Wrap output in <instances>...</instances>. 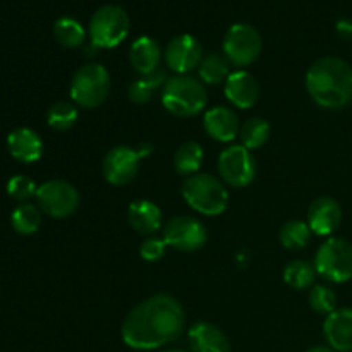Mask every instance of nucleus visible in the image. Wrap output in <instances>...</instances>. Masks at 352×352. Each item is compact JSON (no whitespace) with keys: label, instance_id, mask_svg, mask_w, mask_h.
I'll use <instances>...</instances> for the list:
<instances>
[{"label":"nucleus","instance_id":"20e7f679","mask_svg":"<svg viewBox=\"0 0 352 352\" xmlns=\"http://www.w3.org/2000/svg\"><path fill=\"white\" fill-rule=\"evenodd\" d=\"M205 85L188 74H177L167 79L162 88V103L177 117H192L206 107Z\"/></svg>","mask_w":352,"mask_h":352},{"label":"nucleus","instance_id":"9b49d317","mask_svg":"<svg viewBox=\"0 0 352 352\" xmlns=\"http://www.w3.org/2000/svg\"><path fill=\"white\" fill-rule=\"evenodd\" d=\"M164 239L167 246L177 251L191 253L205 246L208 234L205 223L195 217L179 215L168 220L164 227Z\"/></svg>","mask_w":352,"mask_h":352},{"label":"nucleus","instance_id":"2f4dec72","mask_svg":"<svg viewBox=\"0 0 352 352\" xmlns=\"http://www.w3.org/2000/svg\"><path fill=\"white\" fill-rule=\"evenodd\" d=\"M36 191L38 186L28 175H14L7 182V195L16 199V201L26 203L28 199L36 196Z\"/></svg>","mask_w":352,"mask_h":352},{"label":"nucleus","instance_id":"f8f14e48","mask_svg":"<svg viewBox=\"0 0 352 352\" xmlns=\"http://www.w3.org/2000/svg\"><path fill=\"white\" fill-rule=\"evenodd\" d=\"M165 64L177 74H188L198 69L203 58V48L191 34H177L165 47Z\"/></svg>","mask_w":352,"mask_h":352},{"label":"nucleus","instance_id":"f704fd0d","mask_svg":"<svg viewBox=\"0 0 352 352\" xmlns=\"http://www.w3.org/2000/svg\"><path fill=\"white\" fill-rule=\"evenodd\" d=\"M136 151H138V155H140V157L143 158V157H148V155H150L151 151H153V148H151V144L143 143V144H140V146L136 148Z\"/></svg>","mask_w":352,"mask_h":352},{"label":"nucleus","instance_id":"e433bc0d","mask_svg":"<svg viewBox=\"0 0 352 352\" xmlns=\"http://www.w3.org/2000/svg\"><path fill=\"white\" fill-rule=\"evenodd\" d=\"M162 352H184V351H179V349H168V351H162Z\"/></svg>","mask_w":352,"mask_h":352},{"label":"nucleus","instance_id":"c756f323","mask_svg":"<svg viewBox=\"0 0 352 352\" xmlns=\"http://www.w3.org/2000/svg\"><path fill=\"white\" fill-rule=\"evenodd\" d=\"M78 105L71 102H55L47 112V122L55 131H67L78 122Z\"/></svg>","mask_w":352,"mask_h":352},{"label":"nucleus","instance_id":"f257e3e1","mask_svg":"<svg viewBox=\"0 0 352 352\" xmlns=\"http://www.w3.org/2000/svg\"><path fill=\"white\" fill-rule=\"evenodd\" d=\"M186 329V313L170 294H155L134 306L122 322L124 344L136 351H153L174 342Z\"/></svg>","mask_w":352,"mask_h":352},{"label":"nucleus","instance_id":"a211bd4d","mask_svg":"<svg viewBox=\"0 0 352 352\" xmlns=\"http://www.w3.org/2000/svg\"><path fill=\"white\" fill-rule=\"evenodd\" d=\"M191 352H230L226 333L210 322H196L188 332Z\"/></svg>","mask_w":352,"mask_h":352},{"label":"nucleus","instance_id":"423d86ee","mask_svg":"<svg viewBox=\"0 0 352 352\" xmlns=\"http://www.w3.org/2000/svg\"><path fill=\"white\" fill-rule=\"evenodd\" d=\"M131 21L126 10L119 6H102L89 19L88 34L93 47L116 48L129 34Z\"/></svg>","mask_w":352,"mask_h":352},{"label":"nucleus","instance_id":"2eb2a0df","mask_svg":"<svg viewBox=\"0 0 352 352\" xmlns=\"http://www.w3.org/2000/svg\"><path fill=\"white\" fill-rule=\"evenodd\" d=\"M323 336L333 351L352 352V308L330 313L323 323Z\"/></svg>","mask_w":352,"mask_h":352},{"label":"nucleus","instance_id":"39448f33","mask_svg":"<svg viewBox=\"0 0 352 352\" xmlns=\"http://www.w3.org/2000/svg\"><path fill=\"white\" fill-rule=\"evenodd\" d=\"M71 98L81 109H96L110 93V74L102 64L89 62L81 65L71 79Z\"/></svg>","mask_w":352,"mask_h":352},{"label":"nucleus","instance_id":"393cba45","mask_svg":"<svg viewBox=\"0 0 352 352\" xmlns=\"http://www.w3.org/2000/svg\"><path fill=\"white\" fill-rule=\"evenodd\" d=\"M54 36L62 47L65 48H78L85 43L86 30L82 24L74 17H58L54 23Z\"/></svg>","mask_w":352,"mask_h":352},{"label":"nucleus","instance_id":"b1692460","mask_svg":"<svg viewBox=\"0 0 352 352\" xmlns=\"http://www.w3.org/2000/svg\"><path fill=\"white\" fill-rule=\"evenodd\" d=\"M198 74L205 85H219L230 76V62L226 55L208 54L198 65Z\"/></svg>","mask_w":352,"mask_h":352},{"label":"nucleus","instance_id":"0eeeda50","mask_svg":"<svg viewBox=\"0 0 352 352\" xmlns=\"http://www.w3.org/2000/svg\"><path fill=\"white\" fill-rule=\"evenodd\" d=\"M315 270L325 280L344 284L352 278V244L342 237H329L318 248Z\"/></svg>","mask_w":352,"mask_h":352},{"label":"nucleus","instance_id":"f03ea898","mask_svg":"<svg viewBox=\"0 0 352 352\" xmlns=\"http://www.w3.org/2000/svg\"><path fill=\"white\" fill-rule=\"evenodd\" d=\"M306 89L316 105L344 109L352 102V67L339 57H322L306 72Z\"/></svg>","mask_w":352,"mask_h":352},{"label":"nucleus","instance_id":"473e14b6","mask_svg":"<svg viewBox=\"0 0 352 352\" xmlns=\"http://www.w3.org/2000/svg\"><path fill=\"white\" fill-rule=\"evenodd\" d=\"M165 251H167V243H165L164 237H148V239L143 241L140 248V254L144 261H150V263H155V261H160L162 258L165 256Z\"/></svg>","mask_w":352,"mask_h":352},{"label":"nucleus","instance_id":"9d476101","mask_svg":"<svg viewBox=\"0 0 352 352\" xmlns=\"http://www.w3.org/2000/svg\"><path fill=\"white\" fill-rule=\"evenodd\" d=\"M219 174L232 188H246L256 177V160L243 144L226 148L219 157Z\"/></svg>","mask_w":352,"mask_h":352},{"label":"nucleus","instance_id":"c85d7f7f","mask_svg":"<svg viewBox=\"0 0 352 352\" xmlns=\"http://www.w3.org/2000/svg\"><path fill=\"white\" fill-rule=\"evenodd\" d=\"M315 265L305 260H294L284 268V282L292 289H308L315 284Z\"/></svg>","mask_w":352,"mask_h":352},{"label":"nucleus","instance_id":"412c9836","mask_svg":"<svg viewBox=\"0 0 352 352\" xmlns=\"http://www.w3.org/2000/svg\"><path fill=\"white\" fill-rule=\"evenodd\" d=\"M129 60L134 71L140 72L141 76L158 71V64L162 60L160 45L150 36H140L131 45Z\"/></svg>","mask_w":352,"mask_h":352},{"label":"nucleus","instance_id":"cd10ccee","mask_svg":"<svg viewBox=\"0 0 352 352\" xmlns=\"http://www.w3.org/2000/svg\"><path fill=\"white\" fill-rule=\"evenodd\" d=\"M311 229H309L308 222H301V220H289L284 223L280 229V243L282 246L287 250H301V248L308 246L311 241Z\"/></svg>","mask_w":352,"mask_h":352},{"label":"nucleus","instance_id":"f3484780","mask_svg":"<svg viewBox=\"0 0 352 352\" xmlns=\"http://www.w3.org/2000/svg\"><path fill=\"white\" fill-rule=\"evenodd\" d=\"M7 148L16 160L34 164L43 155V141L36 131L30 127H17L7 136Z\"/></svg>","mask_w":352,"mask_h":352},{"label":"nucleus","instance_id":"5701e85b","mask_svg":"<svg viewBox=\"0 0 352 352\" xmlns=\"http://www.w3.org/2000/svg\"><path fill=\"white\" fill-rule=\"evenodd\" d=\"M203 157H205V153H203L201 144L196 143V141H186L175 151V170H177V174L184 175V177L195 175L199 170V167H201Z\"/></svg>","mask_w":352,"mask_h":352},{"label":"nucleus","instance_id":"c9c22d12","mask_svg":"<svg viewBox=\"0 0 352 352\" xmlns=\"http://www.w3.org/2000/svg\"><path fill=\"white\" fill-rule=\"evenodd\" d=\"M306 352H336L330 346H315V347H309Z\"/></svg>","mask_w":352,"mask_h":352},{"label":"nucleus","instance_id":"bb28decb","mask_svg":"<svg viewBox=\"0 0 352 352\" xmlns=\"http://www.w3.org/2000/svg\"><path fill=\"white\" fill-rule=\"evenodd\" d=\"M241 143L246 146L248 150H254V148L263 146L270 138V124L260 117H251L250 120L241 126L239 131Z\"/></svg>","mask_w":352,"mask_h":352},{"label":"nucleus","instance_id":"1a4fd4ad","mask_svg":"<svg viewBox=\"0 0 352 352\" xmlns=\"http://www.w3.org/2000/svg\"><path fill=\"white\" fill-rule=\"evenodd\" d=\"M38 208L52 219H67L78 210L79 192L71 182L62 179H52L38 186Z\"/></svg>","mask_w":352,"mask_h":352},{"label":"nucleus","instance_id":"7ed1b4c3","mask_svg":"<svg viewBox=\"0 0 352 352\" xmlns=\"http://www.w3.org/2000/svg\"><path fill=\"white\" fill-rule=\"evenodd\" d=\"M181 192L186 203L201 215H220L229 205V191L212 174L189 175L182 182Z\"/></svg>","mask_w":352,"mask_h":352},{"label":"nucleus","instance_id":"7c9ffc66","mask_svg":"<svg viewBox=\"0 0 352 352\" xmlns=\"http://www.w3.org/2000/svg\"><path fill=\"white\" fill-rule=\"evenodd\" d=\"M309 306L320 315L333 313L337 309V294L329 285H315L309 291Z\"/></svg>","mask_w":352,"mask_h":352},{"label":"nucleus","instance_id":"6ab92c4d","mask_svg":"<svg viewBox=\"0 0 352 352\" xmlns=\"http://www.w3.org/2000/svg\"><path fill=\"white\" fill-rule=\"evenodd\" d=\"M203 126L210 138L220 141V143H229L234 138L239 136V119L236 112H232L227 107H213L205 113Z\"/></svg>","mask_w":352,"mask_h":352},{"label":"nucleus","instance_id":"6e6552de","mask_svg":"<svg viewBox=\"0 0 352 352\" xmlns=\"http://www.w3.org/2000/svg\"><path fill=\"white\" fill-rule=\"evenodd\" d=\"M222 47L223 55L229 58L230 64L244 67L253 64L260 57L263 41L256 28L246 23H237L227 30Z\"/></svg>","mask_w":352,"mask_h":352},{"label":"nucleus","instance_id":"aec40b11","mask_svg":"<svg viewBox=\"0 0 352 352\" xmlns=\"http://www.w3.org/2000/svg\"><path fill=\"white\" fill-rule=\"evenodd\" d=\"M127 220L136 232L151 236L162 227V210L150 199H138L127 208Z\"/></svg>","mask_w":352,"mask_h":352},{"label":"nucleus","instance_id":"a878e982","mask_svg":"<svg viewBox=\"0 0 352 352\" xmlns=\"http://www.w3.org/2000/svg\"><path fill=\"white\" fill-rule=\"evenodd\" d=\"M12 229L21 236H31L36 232L41 226V210L31 203H21L16 206L10 215Z\"/></svg>","mask_w":352,"mask_h":352},{"label":"nucleus","instance_id":"72a5a7b5","mask_svg":"<svg viewBox=\"0 0 352 352\" xmlns=\"http://www.w3.org/2000/svg\"><path fill=\"white\" fill-rule=\"evenodd\" d=\"M337 33L342 38H352V23L347 19H342L337 23Z\"/></svg>","mask_w":352,"mask_h":352},{"label":"nucleus","instance_id":"dca6fc26","mask_svg":"<svg viewBox=\"0 0 352 352\" xmlns=\"http://www.w3.org/2000/svg\"><path fill=\"white\" fill-rule=\"evenodd\" d=\"M227 100L239 109H250L258 102L260 96V86L253 74L248 71H234L226 79L223 86Z\"/></svg>","mask_w":352,"mask_h":352},{"label":"nucleus","instance_id":"ddd939ff","mask_svg":"<svg viewBox=\"0 0 352 352\" xmlns=\"http://www.w3.org/2000/svg\"><path fill=\"white\" fill-rule=\"evenodd\" d=\"M141 157L136 148L120 146L112 148L103 158V175L107 182L113 186H126L133 181L140 170Z\"/></svg>","mask_w":352,"mask_h":352},{"label":"nucleus","instance_id":"4468645a","mask_svg":"<svg viewBox=\"0 0 352 352\" xmlns=\"http://www.w3.org/2000/svg\"><path fill=\"white\" fill-rule=\"evenodd\" d=\"M342 222V208L330 196H320L308 208V226L318 236H330Z\"/></svg>","mask_w":352,"mask_h":352},{"label":"nucleus","instance_id":"4be33fe9","mask_svg":"<svg viewBox=\"0 0 352 352\" xmlns=\"http://www.w3.org/2000/svg\"><path fill=\"white\" fill-rule=\"evenodd\" d=\"M165 82H167L165 71H155L151 74H144L140 79L131 82L129 89H127V96L133 103L143 105V103H148L153 98L158 89L164 88Z\"/></svg>","mask_w":352,"mask_h":352}]
</instances>
